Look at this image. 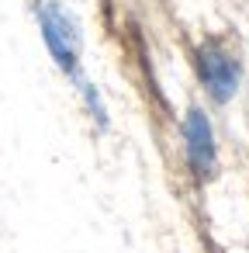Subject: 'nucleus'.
<instances>
[{
    "mask_svg": "<svg viewBox=\"0 0 249 253\" xmlns=\"http://www.w3.org/2000/svg\"><path fill=\"white\" fill-rule=\"evenodd\" d=\"M183 156L194 173V180H211L218 173V146H214V128L201 108H190L183 118Z\"/></svg>",
    "mask_w": 249,
    "mask_h": 253,
    "instance_id": "obj_3",
    "label": "nucleus"
},
{
    "mask_svg": "<svg viewBox=\"0 0 249 253\" xmlns=\"http://www.w3.org/2000/svg\"><path fill=\"white\" fill-rule=\"evenodd\" d=\"M194 70L214 104H228L239 90V59L221 39H204L194 49Z\"/></svg>",
    "mask_w": 249,
    "mask_h": 253,
    "instance_id": "obj_2",
    "label": "nucleus"
},
{
    "mask_svg": "<svg viewBox=\"0 0 249 253\" xmlns=\"http://www.w3.org/2000/svg\"><path fill=\"white\" fill-rule=\"evenodd\" d=\"M35 18L56 66L66 77H76L80 73V25L73 21V14L63 11L56 0H35Z\"/></svg>",
    "mask_w": 249,
    "mask_h": 253,
    "instance_id": "obj_1",
    "label": "nucleus"
},
{
    "mask_svg": "<svg viewBox=\"0 0 249 253\" xmlns=\"http://www.w3.org/2000/svg\"><path fill=\"white\" fill-rule=\"evenodd\" d=\"M76 80V90H80V97H83V104H87V111H90V118L101 125V128H107L111 122H107V108H104V101H101V94H97V87L90 84V80H83L80 73L73 77Z\"/></svg>",
    "mask_w": 249,
    "mask_h": 253,
    "instance_id": "obj_4",
    "label": "nucleus"
}]
</instances>
